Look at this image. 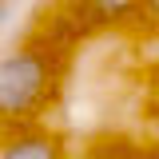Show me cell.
I'll return each mask as SVG.
<instances>
[{
  "mask_svg": "<svg viewBox=\"0 0 159 159\" xmlns=\"http://www.w3.org/2000/svg\"><path fill=\"white\" fill-rule=\"evenodd\" d=\"M60 84V64L48 44L24 40L0 56V127L32 123L44 116Z\"/></svg>",
  "mask_w": 159,
  "mask_h": 159,
  "instance_id": "1",
  "label": "cell"
},
{
  "mask_svg": "<svg viewBox=\"0 0 159 159\" xmlns=\"http://www.w3.org/2000/svg\"><path fill=\"white\" fill-rule=\"evenodd\" d=\"M0 159H72V151L60 131L32 119V123L0 127Z\"/></svg>",
  "mask_w": 159,
  "mask_h": 159,
  "instance_id": "2",
  "label": "cell"
},
{
  "mask_svg": "<svg viewBox=\"0 0 159 159\" xmlns=\"http://www.w3.org/2000/svg\"><path fill=\"white\" fill-rule=\"evenodd\" d=\"M72 159H151L147 155V147H139L131 139H119V135H107V139H96V143H88L80 155Z\"/></svg>",
  "mask_w": 159,
  "mask_h": 159,
  "instance_id": "3",
  "label": "cell"
},
{
  "mask_svg": "<svg viewBox=\"0 0 159 159\" xmlns=\"http://www.w3.org/2000/svg\"><path fill=\"white\" fill-rule=\"evenodd\" d=\"M84 4H88V12H92L96 20H107V24L131 16V12L139 8V0H84Z\"/></svg>",
  "mask_w": 159,
  "mask_h": 159,
  "instance_id": "4",
  "label": "cell"
},
{
  "mask_svg": "<svg viewBox=\"0 0 159 159\" xmlns=\"http://www.w3.org/2000/svg\"><path fill=\"white\" fill-rule=\"evenodd\" d=\"M0 4H4V0H0Z\"/></svg>",
  "mask_w": 159,
  "mask_h": 159,
  "instance_id": "5",
  "label": "cell"
}]
</instances>
